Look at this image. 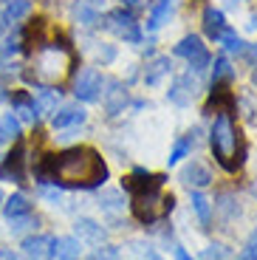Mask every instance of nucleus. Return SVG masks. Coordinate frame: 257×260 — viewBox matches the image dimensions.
I'll return each instance as SVG.
<instances>
[{
  "mask_svg": "<svg viewBox=\"0 0 257 260\" xmlns=\"http://www.w3.org/2000/svg\"><path fill=\"white\" fill-rule=\"evenodd\" d=\"M51 178L59 187H77V189H93L105 184L108 167L102 156L90 147H68L57 156H48L45 167L40 170V178Z\"/></svg>",
  "mask_w": 257,
  "mask_h": 260,
  "instance_id": "f257e3e1",
  "label": "nucleus"
},
{
  "mask_svg": "<svg viewBox=\"0 0 257 260\" xmlns=\"http://www.w3.org/2000/svg\"><path fill=\"white\" fill-rule=\"evenodd\" d=\"M164 176H153L147 170H136L133 176L124 178V187L130 189V209H133L136 221L155 223L173 212V195L161 189Z\"/></svg>",
  "mask_w": 257,
  "mask_h": 260,
  "instance_id": "f03ea898",
  "label": "nucleus"
},
{
  "mask_svg": "<svg viewBox=\"0 0 257 260\" xmlns=\"http://www.w3.org/2000/svg\"><path fill=\"white\" fill-rule=\"evenodd\" d=\"M74 65V54L62 43H45L31 57V77L40 85H59Z\"/></svg>",
  "mask_w": 257,
  "mask_h": 260,
  "instance_id": "7ed1b4c3",
  "label": "nucleus"
},
{
  "mask_svg": "<svg viewBox=\"0 0 257 260\" xmlns=\"http://www.w3.org/2000/svg\"><path fill=\"white\" fill-rule=\"evenodd\" d=\"M209 144H212V153L226 170H238L240 167V133L238 127L232 124L229 113H218L212 122V133H209Z\"/></svg>",
  "mask_w": 257,
  "mask_h": 260,
  "instance_id": "20e7f679",
  "label": "nucleus"
},
{
  "mask_svg": "<svg viewBox=\"0 0 257 260\" xmlns=\"http://www.w3.org/2000/svg\"><path fill=\"white\" fill-rule=\"evenodd\" d=\"M105 26L110 28V31L116 34V37L127 40V43H139L142 40V31H139V23H136V17L130 12H124V9H116V12H110L108 17H105Z\"/></svg>",
  "mask_w": 257,
  "mask_h": 260,
  "instance_id": "39448f33",
  "label": "nucleus"
},
{
  "mask_svg": "<svg viewBox=\"0 0 257 260\" xmlns=\"http://www.w3.org/2000/svg\"><path fill=\"white\" fill-rule=\"evenodd\" d=\"M102 88H105L102 74H99L97 68H85L77 77L74 93H77V99H82V102H97V99L102 96Z\"/></svg>",
  "mask_w": 257,
  "mask_h": 260,
  "instance_id": "423d86ee",
  "label": "nucleus"
},
{
  "mask_svg": "<svg viewBox=\"0 0 257 260\" xmlns=\"http://www.w3.org/2000/svg\"><path fill=\"white\" fill-rule=\"evenodd\" d=\"M175 57H184L186 62L192 65V71H204L206 65H209V51H206V46L198 37L181 40L178 46H175Z\"/></svg>",
  "mask_w": 257,
  "mask_h": 260,
  "instance_id": "0eeeda50",
  "label": "nucleus"
},
{
  "mask_svg": "<svg viewBox=\"0 0 257 260\" xmlns=\"http://www.w3.org/2000/svg\"><path fill=\"white\" fill-rule=\"evenodd\" d=\"M74 232H77V241L82 243H93V246H102L108 241V232H105L102 223H97L93 218H79L74 223Z\"/></svg>",
  "mask_w": 257,
  "mask_h": 260,
  "instance_id": "6e6552de",
  "label": "nucleus"
},
{
  "mask_svg": "<svg viewBox=\"0 0 257 260\" xmlns=\"http://www.w3.org/2000/svg\"><path fill=\"white\" fill-rule=\"evenodd\" d=\"M23 252L28 260H51L54 257V238L51 235H34L23 241Z\"/></svg>",
  "mask_w": 257,
  "mask_h": 260,
  "instance_id": "1a4fd4ad",
  "label": "nucleus"
},
{
  "mask_svg": "<svg viewBox=\"0 0 257 260\" xmlns=\"http://www.w3.org/2000/svg\"><path fill=\"white\" fill-rule=\"evenodd\" d=\"M195 93H198V82L186 74V77H178L170 85L167 96H170V102H175V105H189L195 99Z\"/></svg>",
  "mask_w": 257,
  "mask_h": 260,
  "instance_id": "9d476101",
  "label": "nucleus"
},
{
  "mask_svg": "<svg viewBox=\"0 0 257 260\" xmlns=\"http://www.w3.org/2000/svg\"><path fill=\"white\" fill-rule=\"evenodd\" d=\"M127 105V91L122 88V82H108V91H105V113L108 116H119Z\"/></svg>",
  "mask_w": 257,
  "mask_h": 260,
  "instance_id": "9b49d317",
  "label": "nucleus"
},
{
  "mask_svg": "<svg viewBox=\"0 0 257 260\" xmlns=\"http://www.w3.org/2000/svg\"><path fill=\"white\" fill-rule=\"evenodd\" d=\"M181 181L186 184V187H209V181H212V176H209V170L204 167L201 161H189L184 170H181Z\"/></svg>",
  "mask_w": 257,
  "mask_h": 260,
  "instance_id": "f8f14e48",
  "label": "nucleus"
},
{
  "mask_svg": "<svg viewBox=\"0 0 257 260\" xmlns=\"http://www.w3.org/2000/svg\"><path fill=\"white\" fill-rule=\"evenodd\" d=\"M74 20L85 28L99 26V20H102L99 17V0H79L77 6H74Z\"/></svg>",
  "mask_w": 257,
  "mask_h": 260,
  "instance_id": "ddd939ff",
  "label": "nucleus"
},
{
  "mask_svg": "<svg viewBox=\"0 0 257 260\" xmlns=\"http://www.w3.org/2000/svg\"><path fill=\"white\" fill-rule=\"evenodd\" d=\"M85 122V111L82 108H77V105H68V108H62V111H57L51 116V124L57 130H65V127H77V124Z\"/></svg>",
  "mask_w": 257,
  "mask_h": 260,
  "instance_id": "4468645a",
  "label": "nucleus"
},
{
  "mask_svg": "<svg viewBox=\"0 0 257 260\" xmlns=\"http://www.w3.org/2000/svg\"><path fill=\"white\" fill-rule=\"evenodd\" d=\"M204 31L209 34L212 40H220L229 28H226V20H223V12H218L215 6H209L204 12Z\"/></svg>",
  "mask_w": 257,
  "mask_h": 260,
  "instance_id": "2eb2a0df",
  "label": "nucleus"
},
{
  "mask_svg": "<svg viewBox=\"0 0 257 260\" xmlns=\"http://www.w3.org/2000/svg\"><path fill=\"white\" fill-rule=\"evenodd\" d=\"M26 150H23V144H17L14 147V153L6 158V164H3V178H12V181H23V164H26Z\"/></svg>",
  "mask_w": 257,
  "mask_h": 260,
  "instance_id": "dca6fc26",
  "label": "nucleus"
},
{
  "mask_svg": "<svg viewBox=\"0 0 257 260\" xmlns=\"http://www.w3.org/2000/svg\"><path fill=\"white\" fill-rule=\"evenodd\" d=\"M54 257L57 260H79L82 257V241H77V238H59V241H54Z\"/></svg>",
  "mask_w": 257,
  "mask_h": 260,
  "instance_id": "f3484780",
  "label": "nucleus"
},
{
  "mask_svg": "<svg viewBox=\"0 0 257 260\" xmlns=\"http://www.w3.org/2000/svg\"><path fill=\"white\" fill-rule=\"evenodd\" d=\"M59 102V91H54L51 85H43L40 91H34V108L37 113H51Z\"/></svg>",
  "mask_w": 257,
  "mask_h": 260,
  "instance_id": "a211bd4d",
  "label": "nucleus"
},
{
  "mask_svg": "<svg viewBox=\"0 0 257 260\" xmlns=\"http://www.w3.org/2000/svg\"><path fill=\"white\" fill-rule=\"evenodd\" d=\"M28 212H31V204H28V198L23 192L12 195V198L3 204V215H6L9 221H12V218H20V215H28Z\"/></svg>",
  "mask_w": 257,
  "mask_h": 260,
  "instance_id": "6ab92c4d",
  "label": "nucleus"
},
{
  "mask_svg": "<svg viewBox=\"0 0 257 260\" xmlns=\"http://www.w3.org/2000/svg\"><path fill=\"white\" fill-rule=\"evenodd\" d=\"M167 74H170V59L167 57H155L153 62L147 65V71H144V82H147V85H158Z\"/></svg>",
  "mask_w": 257,
  "mask_h": 260,
  "instance_id": "aec40b11",
  "label": "nucleus"
},
{
  "mask_svg": "<svg viewBox=\"0 0 257 260\" xmlns=\"http://www.w3.org/2000/svg\"><path fill=\"white\" fill-rule=\"evenodd\" d=\"M99 207H102L108 215L124 212V198H122V192H119V189H105V192L99 195Z\"/></svg>",
  "mask_w": 257,
  "mask_h": 260,
  "instance_id": "412c9836",
  "label": "nucleus"
},
{
  "mask_svg": "<svg viewBox=\"0 0 257 260\" xmlns=\"http://www.w3.org/2000/svg\"><path fill=\"white\" fill-rule=\"evenodd\" d=\"M192 209H195V215H198L201 226L209 229V223H212V201L201 192H192Z\"/></svg>",
  "mask_w": 257,
  "mask_h": 260,
  "instance_id": "4be33fe9",
  "label": "nucleus"
},
{
  "mask_svg": "<svg viewBox=\"0 0 257 260\" xmlns=\"http://www.w3.org/2000/svg\"><path fill=\"white\" fill-rule=\"evenodd\" d=\"M17 136H20V122L12 113H3V116H0V144L14 142Z\"/></svg>",
  "mask_w": 257,
  "mask_h": 260,
  "instance_id": "5701e85b",
  "label": "nucleus"
},
{
  "mask_svg": "<svg viewBox=\"0 0 257 260\" xmlns=\"http://www.w3.org/2000/svg\"><path fill=\"white\" fill-rule=\"evenodd\" d=\"M28 9H31V3H28V0H9L3 20H9V23H17V20H23V17L28 14Z\"/></svg>",
  "mask_w": 257,
  "mask_h": 260,
  "instance_id": "b1692460",
  "label": "nucleus"
},
{
  "mask_svg": "<svg viewBox=\"0 0 257 260\" xmlns=\"http://www.w3.org/2000/svg\"><path fill=\"white\" fill-rule=\"evenodd\" d=\"M192 144H195V139L192 136H184V139H178V142H175V147H173V153H170V167H173V164H178L181 158H186V153H189V150H192Z\"/></svg>",
  "mask_w": 257,
  "mask_h": 260,
  "instance_id": "393cba45",
  "label": "nucleus"
},
{
  "mask_svg": "<svg viewBox=\"0 0 257 260\" xmlns=\"http://www.w3.org/2000/svg\"><path fill=\"white\" fill-rule=\"evenodd\" d=\"M170 12V0H161L158 6L153 9V17H150V23H147V28H158L161 26V20H164V14Z\"/></svg>",
  "mask_w": 257,
  "mask_h": 260,
  "instance_id": "a878e982",
  "label": "nucleus"
},
{
  "mask_svg": "<svg viewBox=\"0 0 257 260\" xmlns=\"http://www.w3.org/2000/svg\"><path fill=\"white\" fill-rule=\"evenodd\" d=\"M28 226H37V218L20 215V218H12V221H9V229H12V232H23V229H28Z\"/></svg>",
  "mask_w": 257,
  "mask_h": 260,
  "instance_id": "bb28decb",
  "label": "nucleus"
},
{
  "mask_svg": "<svg viewBox=\"0 0 257 260\" xmlns=\"http://www.w3.org/2000/svg\"><path fill=\"white\" fill-rule=\"evenodd\" d=\"M204 257L206 260H226V257H229V249L220 246V243H212V246L204 249Z\"/></svg>",
  "mask_w": 257,
  "mask_h": 260,
  "instance_id": "cd10ccee",
  "label": "nucleus"
},
{
  "mask_svg": "<svg viewBox=\"0 0 257 260\" xmlns=\"http://www.w3.org/2000/svg\"><path fill=\"white\" fill-rule=\"evenodd\" d=\"M220 43L226 46V51H243V40H240L235 31H226L223 37H220Z\"/></svg>",
  "mask_w": 257,
  "mask_h": 260,
  "instance_id": "c85d7f7f",
  "label": "nucleus"
},
{
  "mask_svg": "<svg viewBox=\"0 0 257 260\" xmlns=\"http://www.w3.org/2000/svg\"><path fill=\"white\" fill-rule=\"evenodd\" d=\"M226 77H232V68H229V62H226L223 57L215 62V74H212V85H218L220 79H226Z\"/></svg>",
  "mask_w": 257,
  "mask_h": 260,
  "instance_id": "c756f323",
  "label": "nucleus"
},
{
  "mask_svg": "<svg viewBox=\"0 0 257 260\" xmlns=\"http://www.w3.org/2000/svg\"><path fill=\"white\" fill-rule=\"evenodd\" d=\"M116 257H119V249H116V246H105V249H97L88 260H116Z\"/></svg>",
  "mask_w": 257,
  "mask_h": 260,
  "instance_id": "7c9ffc66",
  "label": "nucleus"
},
{
  "mask_svg": "<svg viewBox=\"0 0 257 260\" xmlns=\"http://www.w3.org/2000/svg\"><path fill=\"white\" fill-rule=\"evenodd\" d=\"M220 212H223L226 218H232V215L238 212V207H235V198H232V195H220Z\"/></svg>",
  "mask_w": 257,
  "mask_h": 260,
  "instance_id": "2f4dec72",
  "label": "nucleus"
},
{
  "mask_svg": "<svg viewBox=\"0 0 257 260\" xmlns=\"http://www.w3.org/2000/svg\"><path fill=\"white\" fill-rule=\"evenodd\" d=\"M43 195L51 204H62V192H59V187H48V184H43Z\"/></svg>",
  "mask_w": 257,
  "mask_h": 260,
  "instance_id": "473e14b6",
  "label": "nucleus"
},
{
  "mask_svg": "<svg viewBox=\"0 0 257 260\" xmlns=\"http://www.w3.org/2000/svg\"><path fill=\"white\" fill-rule=\"evenodd\" d=\"M246 249H249V252H251V254H254V257H257V229H254V232L249 235V243H246Z\"/></svg>",
  "mask_w": 257,
  "mask_h": 260,
  "instance_id": "72a5a7b5",
  "label": "nucleus"
},
{
  "mask_svg": "<svg viewBox=\"0 0 257 260\" xmlns=\"http://www.w3.org/2000/svg\"><path fill=\"white\" fill-rule=\"evenodd\" d=\"M173 252H175V260H192L189 254H186V249H184V246H178V243L173 246Z\"/></svg>",
  "mask_w": 257,
  "mask_h": 260,
  "instance_id": "f704fd0d",
  "label": "nucleus"
},
{
  "mask_svg": "<svg viewBox=\"0 0 257 260\" xmlns=\"http://www.w3.org/2000/svg\"><path fill=\"white\" fill-rule=\"evenodd\" d=\"M246 57H249V62H251V65H257V43L246 48Z\"/></svg>",
  "mask_w": 257,
  "mask_h": 260,
  "instance_id": "c9c22d12",
  "label": "nucleus"
},
{
  "mask_svg": "<svg viewBox=\"0 0 257 260\" xmlns=\"http://www.w3.org/2000/svg\"><path fill=\"white\" fill-rule=\"evenodd\" d=\"M124 6H130V9H142V6H147V0H124Z\"/></svg>",
  "mask_w": 257,
  "mask_h": 260,
  "instance_id": "e433bc0d",
  "label": "nucleus"
},
{
  "mask_svg": "<svg viewBox=\"0 0 257 260\" xmlns=\"http://www.w3.org/2000/svg\"><path fill=\"white\" fill-rule=\"evenodd\" d=\"M0 260H17V254L12 249H0Z\"/></svg>",
  "mask_w": 257,
  "mask_h": 260,
  "instance_id": "4c0bfd02",
  "label": "nucleus"
},
{
  "mask_svg": "<svg viewBox=\"0 0 257 260\" xmlns=\"http://www.w3.org/2000/svg\"><path fill=\"white\" fill-rule=\"evenodd\" d=\"M238 260H257V257H254V254L249 252V249H243V252L238 254Z\"/></svg>",
  "mask_w": 257,
  "mask_h": 260,
  "instance_id": "58836bf2",
  "label": "nucleus"
},
{
  "mask_svg": "<svg viewBox=\"0 0 257 260\" xmlns=\"http://www.w3.org/2000/svg\"><path fill=\"white\" fill-rule=\"evenodd\" d=\"M251 192H254V198H257V178L251 181Z\"/></svg>",
  "mask_w": 257,
  "mask_h": 260,
  "instance_id": "ea45409f",
  "label": "nucleus"
},
{
  "mask_svg": "<svg viewBox=\"0 0 257 260\" xmlns=\"http://www.w3.org/2000/svg\"><path fill=\"white\" fill-rule=\"evenodd\" d=\"M249 26H251V28H257V14L251 17V23H249Z\"/></svg>",
  "mask_w": 257,
  "mask_h": 260,
  "instance_id": "a19ab883",
  "label": "nucleus"
},
{
  "mask_svg": "<svg viewBox=\"0 0 257 260\" xmlns=\"http://www.w3.org/2000/svg\"><path fill=\"white\" fill-rule=\"evenodd\" d=\"M0 207H3V192H0Z\"/></svg>",
  "mask_w": 257,
  "mask_h": 260,
  "instance_id": "79ce46f5",
  "label": "nucleus"
},
{
  "mask_svg": "<svg viewBox=\"0 0 257 260\" xmlns=\"http://www.w3.org/2000/svg\"><path fill=\"white\" fill-rule=\"evenodd\" d=\"M254 85H257V71H254Z\"/></svg>",
  "mask_w": 257,
  "mask_h": 260,
  "instance_id": "37998d69",
  "label": "nucleus"
},
{
  "mask_svg": "<svg viewBox=\"0 0 257 260\" xmlns=\"http://www.w3.org/2000/svg\"><path fill=\"white\" fill-rule=\"evenodd\" d=\"M0 3H9V0H0Z\"/></svg>",
  "mask_w": 257,
  "mask_h": 260,
  "instance_id": "c03bdc74",
  "label": "nucleus"
}]
</instances>
